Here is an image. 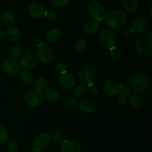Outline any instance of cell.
Returning a JSON list of instances; mask_svg holds the SVG:
<instances>
[{"instance_id":"cell-1","label":"cell","mask_w":152,"mask_h":152,"mask_svg":"<svg viewBox=\"0 0 152 152\" xmlns=\"http://www.w3.org/2000/svg\"><path fill=\"white\" fill-rule=\"evenodd\" d=\"M105 20L106 25L110 28L120 30L126 25L127 22V16L123 10L114 9L107 13Z\"/></svg>"},{"instance_id":"cell-2","label":"cell","mask_w":152,"mask_h":152,"mask_svg":"<svg viewBox=\"0 0 152 152\" xmlns=\"http://www.w3.org/2000/svg\"><path fill=\"white\" fill-rule=\"evenodd\" d=\"M131 88L139 92L147 90L150 84V77L144 71H139L134 74L130 80Z\"/></svg>"},{"instance_id":"cell-3","label":"cell","mask_w":152,"mask_h":152,"mask_svg":"<svg viewBox=\"0 0 152 152\" xmlns=\"http://www.w3.org/2000/svg\"><path fill=\"white\" fill-rule=\"evenodd\" d=\"M138 53L143 56H148L152 53V34L147 33L140 36L135 44Z\"/></svg>"},{"instance_id":"cell-4","label":"cell","mask_w":152,"mask_h":152,"mask_svg":"<svg viewBox=\"0 0 152 152\" xmlns=\"http://www.w3.org/2000/svg\"><path fill=\"white\" fill-rule=\"evenodd\" d=\"M87 12L94 21L101 22L103 21L105 14V9L100 2L91 1L87 4Z\"/></svg>"},{"instance_id":"cell-5","label":"cell","mask_w":152,"mask_h":152,"mask_svg":"<svg viewBox=\"0 0 152 152\" xmlns=\"http://www.w3.org/2000/svg\"><path fill=\"white\" fill-rule=\"evenodd\" d=\"M99 41L102 47L111 48L113 46H115L117 37L114 31L111 29H105L99 34Z\"/></svg>"},{"instance_id":"cell-6","label":"cell","mask_w":152,"mask_h":152,"mask_svg":"<svg viewBox=\"0 0 152 152\" xmlns=\"http://www.w3.org/2000/svg\"><path fill=\"white\" fill-rule=\"evenodd\" d=\"M24 100L25 103L31 107L39 106L44 100V96L41 91L32 89L25 93L24 96Z\"/></svg>"},{"instance_id":"cell-7","label":"cell","mask_w":152,"mask_h":152,"mask_svg":"<svg viewBox=\"0 0 152 152\" xmlns=\"http://www.w3.org/2000/svg\"><path fill=\"white\" fill-rule=\"evenodd\" d=\"M37 65V54L34 53V50H27L20 59L19 65L22 67L24 70H29L34 69Z\"/></svg>"},{"instance_id":"cell-8","label":"cell","mask_w":152,"mask_h":152,"mask_svg":"<svg viewBox=\"0 0 152 152\" xmlns=\"http://www.w3.org/2000/svg\"><path fill=\"white\" fill-rule=\"evenodd\" d=\"M96 75V71L94 67L87 65L80 69L79 72V80L83 84L88 85L93 83Z\"/></svg>"},{"instance_id":"cell-9","label":"cell","mask_w":152,"mask_h":152,"mask_svg":"<svg viewBox=\"0 0 152 152\" xmlns=\"http://www.w3.org/2000/svg\"><path fill=\"white\" fill-rule=\"evenodd\" d=\"M53 51L51 48L46 45H43L39 48L37 52V57L39 60L44 64H48L53 59Z\"/></svg>"},{"instance_id":"cell-10","label":"cell","mask_w":152,"mask_h":152,"mask_svg":"<svg viewBox=\"0 0 152 152\" xmlns=\"http://www.w3.org/2000/svg\"><path fill=\"white\" fill-rule=\"evenodd\" d=\"M50 143H51L50 135L47 133H41L37 135L34 139V149L38 152L42 151L48 148Z\"/></svg>"},{"instance_id":"cell-11","label":"cell","mask_w":152,"mask_h":152,"mask_svg":"<svg viewBox=\"0 0 152 152\" xmlns=\"http://www.w3.org/2000/svg\"><path fill=\"white\" fill-rule=\"evenodd\" d=\"M3 69L7 75L15 76L19 72L20 65L15 58L9 57L3 62Z\"/></svg>"},{"instance_id":"cell-12","label":"cell","mask_w":152,"mask_h":152,"mask_svg":"<svg viewBox=\"0 0 152 152\" xmlns=\"http://www.w3.org/2000/svg\"><path fill=\"white\" fill-rule=\"evenodd\" d=\"M79 109L81 111V112L85 114H90L94 112L96 108V103L95 100L92 98H83L78 102Z\"/></svg>"},{"instance_id":"cell-13","label":"cell","mask_w":152,"mask_h":152,"mask_svg":"<svg viewBox=\"0 0 152 152\" xmlns=\"http://www.w3.org/2000/svg\"><path fill=\"white\" fill-rule=\"evenodd\" d=\"M148 27V20L146 17L140 16L137 17L132 24V30L134 33L142 34L147 30Z\"/></svg>"},{"instance_id":"cell-14","label":"cell","mask_w":152,"mask_h":152,"mask_svg":"<svg viewBox=\"0 0 152 152\" xmlns=\"http://www.w3.org/2000/svg\"><path fill=\"white\" fill-rule=\"evenodd\" d=\"M28 13L34 19H41L45 15V10L40 3L32 2L28 5Z\"/></svg>"},{"instance_id":"cell-15","label":"cell","mask_w":152,"mask_h":152,"mask_svg":"<svg viewBox=\"0 0 152 152\" xmlns=\"http://www.w3.org/2000/svg\"><path fill=\"white\" fill-rule=\"evenodd\" d=\"M122 90V84L114 81L108 82L104 86V91L108 96H114L120 94Z\"/></svg>"},{"instance_id":"cell-16","label":"cell","mask_w":152,"mask_h":152,"mask_svg":"<svg viewBox=\"0 0 152 152\" xmlns=\"http://www.w3.org/2000/svg\"><path fill=\"white\" fill-rule=\"evenodd\" d=\"M61 85L63 88L65 89H72L75 87L76 85V79L72 74H68V73H65V74H62L59 79Z\"/></svg>"},{"instance_id":"cell-17","label":"cell","mask_w":152,"mask_h":152,"mask_svg":"<svg viewBox=\"0 0 152 152\" xmlns=\"http://www.w3.org/2000/svg\"><path fill=\"white\" fill-rule=\"evenodd\" d=\"M81 145L76 141H66L61 146V152H81Z\"/></svg>"},{"instance_id":"cell-18","label":"cell","mask_w":152,"mask_h":152,"mask_svg":"<svg viewBox=\"0 0 152 152\" xmlns=\"http://www.w3.org/2000/svg\"><path fill=\"white\" fill-rule=\"evenodd\" d=\"M99 23L94 20L88 21L83 26V31L88 35H93L95 34L99 29Z\"/></svg>"},{"instance_id":"cell-19","label":"cell","mask_w":152,"mask_h":152,"mask_svg":"<svg viewBox=\"0 0 152 152\" xmlns=\"http://www.w3.org/2000/svg\"><path fill=\"white\" fill-rule=\"evenodd\" d=\"M16 21V16L10 12H4L0 16V22L5 26H11Z\"/></svg>"},{"instance_id":"cell-20","label":"cell","mask_w":152,"mask_h":152,"mask_svg":"<svg viewBox=\"0 0 152 152\" xmlns=\"http://www.w3.org/2000/svg\"><path fill=\"white\" fill-rule=\"evenodd\" d=\"M21 32L16 27L10 26L6 30V37L10 41L16 42L20 39Z\"/></svg>"},{"instance_id":"cell-21","label":"cell","mask_w":152,"mask_h":152,"mask_svg":"<svg viewBox=\"0 0 152 152\" xmlns=\"http://www.w3.org/2000/svg\"><path fill=\"white\" fill-rule=\"evenodd\" d=\"M61 39V32L57 28H52L46 34V39L49 42L55 43L59 41Z\"/></svg>"},{"instance_id":"cell-22","label":"cell","mask_w":152,"mask_h":152,"mask_svg":"<svg viewBox=\"0 0 152 152\" xmlns=\"http://www.w3.org/2000/svg\"><path fill=\"white\" fill-rule=\"evenodd\" d=\"M46 100L50 102H56L59 100V92L54 88H47L43 94Z\"/></svg>"},{"instance_id":"cell-23","label":"cell","mask_w":152,"mask_h":152,"mask_svg":"<svg viewBox=\"0 0 152 152\" xmlns=\"http://www.w3.org/2000/svg\"><path fill=\"white\" fill-rule=\"evenodd\" d=\"M122 4L128 12L133 13L137 10L140 1L139 0H122Z\"/></svg>"},{"instance_id":"cell-24","label":"cell","mask_w":152,"mask_h":152,"mask_svg":"<svg viewBox=\"0 0 152 152\" xmlns=\"http://www.w3.org/2000/svg\"><path fill=\"white\" fill-rule=\"evenodd\" d=\"M20 80L25 85H31L34 82V77L30 71L23 70L20 73Z\"/></svg>"},{"instance_id":"cell-25","label":"cell","mask_w":152,"mask_h":152,"mask_svg":"<svg viewBox=\"0 0 152 152\" xmlns=\"http://www.w3.org/2000/svg\"><path fill=\"white\" fill-rule=\"evenodd\" d=\"M74 49L78 53H84L86 49V40L84 37H80L77 40L74 45Z\"/></svg>"},{"instance_id":"cell-26","label":"cell","mask_w":152,"mask_h":152,"mask_svg":"<svg viewBox=\"0 0 152 152\" xmlns=\"http://www.w3.org/2000/svg\"><path fill=\"white\" fill-rule=\"evenodd\" d=\"M88 89L85 86H78L74 88V94L78 99H83L87 95Z\"/></svg>"},{"instance_id":"cell-27","label":"cell","mask_w":152,"mask_h":152,"mask_svg":"<svg viewBox=\"0 0 152 152\" xmlns=\"http://www.w3.org/2000/svg\"><path fill=\"white\" fill-rule=\"evenodd\" d=\"M48 80L45 77H39L35 83L36 90L39 91H45L48 87Z\"/></svg>"},{"instance_id":"cell-28","label":"cell","mask_w":152,"mask_h":152,"mask_svg":"<svg viewBox=\"0 0 152 152\" xmlns=\"http://www.w3.org/2000/svg\"><path fill=\"white\" fill-rule=\"evenodd\" d=\"M129 104L133 108H140L142 105V99L138 95H131L129 99Z\"/></svg>"},{"instance_id":"cell-29","label":"cell","mask_w":152,"mask_h":152,"mask_svg":"<svg viewBox=\"0 0 152 152\" xmlns=\"http://www.w3.org/2000/svg\"><path fill=\"white\" fill-rule=\"evenodd\" d=\"M9 133L5 127L0 126V145L6 143L8 141Z\"/></svg>"},{"instance_id":"cell-30","label":"cell","mask_w":152,"mask_h":152,"mask_svg":"<svg viewBox=\"0 0 152 152\" xmlns=\"http://www.w3.org/2000/svg\"><path fill=\"white\" fill-rule=\"evenodd\" d=\"M110 49V56L114 60H119L121 59L122 56H123V53H122L121 50L116 46H113Z\"/></svg>"},{"instance_id":"cell-31","label":"cell","mask_w":152,"mask_h":152,"mask_svg":"<svg viewBox=\"0 0 152 152\" xmlns=\"http://www.w3.org/2000/svg\"><path fill=\"white\" fill-rule=\"evenodd\" d=\"M22 49L18 45H14L10 48V54L13 56V58H17L22 54Z\"/></svg>"},{"instance_id":"cell-32","label":"cell","mask_w":152,"mask_h":152,"mask_svg":"<svg viewBox=\"0 0 152 152\" xmlns=\"http://www.w3.org/2000/svg\"><path fill=\"white\" fill-rule=\"evenodd\" d=\"M50 139H51V141H53L54 143L56 144H59L62 142H63L64 140H65V137H64L63 135L61 133L58 132H53V134L50 136Z\"/></svg>"},{"instance_id":"cell-33","label":"cell","mask_w":152,"mask_h":152,"mask_svg":"<svg viewBox=\"0 0 152 152\" xmlns=\"http://www.w3.org/2000/svg\"><path fill=\"white\" fill-rule=\"evenodd\" d=\"M50 2L53 7L61 8L68 5L70 2V0H50Z\"/></svg>"},{"instance_id":"cell-34","label":"cell","mask_w":152,"mask_h":152,"mask_svg":"<svg viewBox=\"0 0 152 152\" xmlns=\"http://www.w3.org/2000/svg\"><path fill=\"white\" fill-rule=\"evenodd\" d=\"M65 106L70 108H74L78 105V102L74 97H68L65 101Z\"/></svg>"},{"instance_id":"cell-35","label":"cell","mask_w":152,"mask_h":152,"mask_svg":"<svg viewBox=\"0 0 152 152\" xmlns=\"http://www.w3.org/2000/svg\"><path fill=\"white\" fill-rule=\"evenodd\" d=\"M7 149L10 152H16L19 149V145L14 140H10L7 143Z\"/></svg>"},{"instance_id":"cell-36","label":"cell","mask_w":152,"mask_h":152,"mask_svg":"<svg viewBox=\"0 0 152 152\" xmlns=\"http://www.w3.org/2000/svg\"><path fill=\"white\" fill-rule=\"evenodd\" d=\"M88 91H90V93L94 95L98 94V93L99 91V87L97 85L94 83H91L88 85Z\"/></svg>"},{"instance_id":"cell-37","label":"cell","mask_w":152,"mask_h":152,"mask_svg":"<svg viewBox=\"0 0 152 152\" xmlns=\"http://www.w3.org/2000/svg\"><path fill=\"white\" fill-rule=\"evenodd\" d=\"M56 70L59 73H60L61 75L62 74H65L67 73V65L65 62H58L56 65Z\"/></svg>"},{"instance_id":"cell-38","label":"cell","mask_w":152,"mask_h":152,"mask_svg":"<svg viewBox=\"0 0 152 152\" xmlns=\"http://www.w3.org/2000/svg\"><path fill=\"white\" fill-rule=\"evenodd\" d=\"M46 17L49 21L54 22L58 19V14L54 10H49L46 13Z\"/></svg>"},{"instance_id":"cell-39","label":"cell","mask_w":152,"mask_h":152,"mask_svg":"<svg viewBox=\"0 0 152 152\" xmlns=\"http://www.w3.org/2000/svg\"><path fill=\"white\" fill-rule=\"evenodd\" d=\"M120 93L126 95L127 96H130L132 94V88L129 85L123 83V84H122V90Z\"/></svg>"},{"instance_id":"cell-40","label":"cell","mask_w":152,"mask_h":152,"mask_svg":"<svg viewBox=\"0 0 152 152\" xmlns=\"http://www.w3.org/2000/svg\"><path fill=\"white\" fill-rule=\"evenodd\" d=\"M128 97L129 96H127L126 95L120 93L117 99V104H119L120 105H125L128 102Z\"/></svg>"},{"instance_id":"cell-41","label":"cell","mask_w":152,"mask_h":152,"mask_svg":"<svg viewBox=\"0 0 152 152\" xmlns=\"http://www.w3.org/2000/svg\"><path fill=\"white\" fill-rule=\"evenodd\" d=\"M134 34V31L132 30V28H124L123 30V32H122V34H123V37H129Z\"/></svg>"},{"instance_id":"cell-42","label":"cell","mask_w":152,"mask_h":152,"mask_svg":"<svg viewBox=\"0 0 152 152\" xmlns=\"http://www.w3.org/2000/svg\"><path fill=\"white\" fill-rule=\"evenodd\" d=\"M33 42H34V44L35 45L39 46V48L41 47L42 45H43L42 39L41 37H39V36H35V37H34V39H33Z\"/></svg>"},{"instance_id":"cell-43","label":"cell","mask_w":152,"mask_h":152,"mask_svg":"<svg viewBox=\"0 0 152 152\" xmlns=\"http://www.w3.org/2000/svg\"><path fill=\"white\" fill-rule=\"evenodd\" d=\"M4 36H5V34H4V31L1 29H0V43H1L3 40H4Z\"/></svg>"},{"instance_id":"cell-44","label":"cell","mask_w":152,"mask_h":152,"mask_svg":"<svg viewBox=\"0 0 152 152\" xmlns=\"http://www.w3.org/2000/svg\"><path fill=\"white\" fill-rule=\"evenodd\" d=\"M151 12H152V10L151 9V10H150V11H149V17L151 18V19L152 18V16H151Z\"/></svg>"},{"instance_id":"cell-45","label":"cell","mask_w":152,"mask_h":152,"mask_svg":"<svg viewBox=\"0 0 152 152\" xmlns=\"http://www.w3.org/2000/svg\"><path fill=\"white\" fill-rule=\"evenodd\" d=\"M28 152H38V151H36L35 149H34V150H30V151H28Z\"/></svg>"},{"instance_id":"cell-46","label":"cell","mask_w":152,"mask_h":152,"mask_svg":"<svg viewBox=\"0 0 152 152\" xmlns=\"http://www.w3.org/2000/svg\"><path fill=\"white\" fill-rule=\"evenodd\" d=\"M149 1H150V4H152V1H151V0H149Z\"/></svg>"},{"instance_id":"cell-47","label":"cell","mask_w":152,"mask_h":152,"mask_svg":"<svg viewBox=\"0 0 152 152\" xmlns=\"http://www.w3.org/2000/svg\"><path fill=\"white\" fill-rule=\"evenodd\" d=\"M30 1H35V0H30Z\"/></svg>"}]
</instances>
